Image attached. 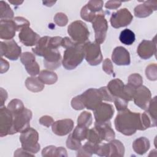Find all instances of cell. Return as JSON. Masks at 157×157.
Returning <instances> with one entry per match:
<instances>
[{
  "label": "cell",
  "instance_id": "cell-1",
  "mask_svg": "<svg viewBox=\"0 0 157 157\" xmlns=\"http://www.w3.org/2000/svg\"><path fill=\"white\" fill-rule=\"evenodd\" d=\"M117 131L125 136H131L137 130L141 131L140 113L132 112L128 109L119 112L114 120Z\"/></svg>",
  "mask_w": 157,
  "mask_h": 157
},
{
  "label": "cell",
  "instance_id": "cell-2",
  "mask_svg": "<svg viewBox=\"0 0 157 157\" xmlns=\"http://www.w3.org/2000/svg\"><path fill=\"white\" fill-rule=\"evenodd\" d=\"M83 44L76 43L73 46L66 48L64 52L62 64L67 70H72L76 68L85 58Z\"/></svg>",
  "mask_w": 157,
  "mask_h": 157
},
{
  "label": "cell",
  "instance_id": "cell-3",
  "mask_svg": "<svg viewBox=\"0 0 157 157\" xmlns=\"http://www.w3.org/2000/svg\"><path fill=\"white\" fill-rule=\"evenodd\" d=\"M20 140L22 148L33 155L37 153L40 148V145L38 143V132L32 128L29 127L21 132Z\"/></svg>",
  "mask_w": 157,
  "mask_h": 157
},
{
  "label": "cell",
  "instance_id": "cell-4",
  "mask_svg": "<svg viewBox=\"0 0 157 157\" xmlns=\"http://www.w3.org/2000/svg\"><path fill=\"white\" fill-rule=\"evenodd\" d=\"M67 33L72 40L79 44L86 42L90 36L86 25L80 20L72 22L67 28Z\"/></svg>",
  "mask_w": 157,
  "mask_h": 157
},
{
  "label": "cell",
  "instance_id": "cell-5",
  "mask_svg": "<svg viewBox=\"0 0 157 157\" xmlns=\"http://www.w3.org/2000/svg\"><path fill=\"white\" fill-rule=\"evenodd\" d=\"M11 113L13 116V134L21 132L30 127V120L33 114L29 109L24 107L22 109Z\"/></svg>",
  "mask_w": 157,
  "mask_h": 157
},
{
  "label": "cell",
  "instance_id": "cell-6",
  "mask_svg": "<svg viewBox=\"0 0 157 157\" xmlns=\"http://www.w3.org/2000/svg\"><path fill=\"white\" fill-rule=\"evenodd\" d=\"M85 59L91 66H96L102 61V55L99 44L87 41L83 46Z\"/></svg>",
  "mask_w": 157,
  "mask_h": 157
},
{
  "label": "cell",
  "instance_id": "cell-7",
  "mask_svg": "<svg viewBox=\"0 0 157 157\" xmlns=\"http://www.w3.org/2000/svg\"><path fill=\"white\" fill-rule=\"evenodd\" d=\"M92 26L95 33V42L99 44H102L105 39L108 29V23L104 14L98 13L93 21Z\"/></svg>",
  "mask_w": 157,
  "mask_h": 157
},
{
  "label": "cell",
  "instance_id": "cell-8",
  "mask_svg": "<svg viewBox=\"0 0 157 157\" xmlns=\"http://www.w3.org/2000/svg\"><path fill=\"white\" fill-rule=\"evenodd\" d=\"M13 134V116L10 111L5 106L0 109V136Z\"/></svg>",
  "mask_w": 157,
  "mask_h": 157
},
{
  "label": "cell",
  "instance_id": "cell-9",
  "mask_svg": "<svg viewBox=\"0 0 157 157\" xmlns=\"http://www.w3.org/2000/svg\"><path fill=\"white\" fill-rule=\"evenodd\" d=\"M80 97L85 107L91 110H94L102 101L99 90L96 88L88 89Z\"/></svg>",
  "mask_w": 157,
  "mask_h": 157
},
{
  "label": "cell",
  "instance_id": "cell-10",
  "mask_svg": "<svg viewBox=\"0 0 157 157\" xmlns=\"http://www.w3.org/2000/svg\"><path fill=\"white\" fill-rule=\"evenodd\" d=\"M133 19L132 15L126 8L121 9L112 13L110 22L114 28H120L129 25Z\"/></svg>",
  "mask_w": 157,
  "mask_h": 157
},
{
  "label": "cell",
  "instance_id": "cell-11",
  "mask_svg": "<svg viewBox=\"0 0 157 157\" xmlns=\"http://www.w3.org/2000/svg\"><path fill=\"white\" fill-rule=\"evenodd\" d=\"M1 55L10 60H17L21 55V47L13 40L1 41L0 42Z\"/></svg>",
  "mask_w": 157,
  "mask_h": 157
},
{
  "label": "cell",
  "instance_id": "cell-12",
  "mask_svg": "<svg viewBox=\"0 0 157 157\" xmlns=\"http://www.w3.org/2000/svg\"><path fill=\"white\" fill-rule=\"evenodd\" d=\"M44 66L50 70L56 69L62 63L61 56L58 49L48 48L44 53Z\"/></svg>",
  "mask_w": 157,
  "mask_h": 157
},
{
  "label": "cell",
  "instance_id": "cell-13",
  "mask_svg": "<svg viewBox=\"0 0 157 157\" xmlns=\"http://www.w3.org/2000/svg\"><path fill=\"white\" fill-rule=\"evenodd\" d=\"M151 94L150 90L145 86L141 85L136 89L133 100L136 105L141 109L146 110L151 99Z\"/></svg>",
  "mask_w": 157,
  "mask_h": 157
},
{
  "label": "cell",
  "instance_id": "cell-14",
  "mask_svg": "<svg viewBox=\"0 0 157 157\" xmlns=\"http://www.w3.org/2000/svg\"><path fill=\"white\" fill-rule=\"evenodd\" d=\"M96 122H105L110 121L114 114L113 105L108 103H101L94 110Z\"/></svg>",
  "mask_w": 157,
  "mask_h": 157
},
{
  "label": "cell",
  "instance_id": "cell-15",
  "mask_svg": "<svg viewBox=\"0 0 157 157\" xmlns=\"http://www.w3.org/2000/svg\"><path fill=\"white\" fill-rule=\"evenodd\" d=\"M138 55L144 59H147L156 53V36L152 40H143L137 50Z\"/></svg>",
  "mask_w": 157,
  "mask_h": 157
},
{
  "label": "cell",
  "instance_id": "cell-16",
  "mask_svg": "<svg viewBox=\"0 0 157 157\" xmlns=\"http://www.w3.org/2000/svg\"><path fill=\"white\" fill-rule=\"evenodd\" d=\"M20 61L25 66L27 72L31 76H35L39 74L40 67L36 61V58L34 54L26 52L23 53L20 56Z\"/></svg>",
  "mask_w": 157,
  "mask_h": 157
},
{
  "label": "cell",
  "instance_id": "cell-17",
  "mask_svg": "<svg viewBox=\"0 0 157 157\" xmlns=\"http://www.w3.org/2000/svg\"><path fill=\"white\" fill-rule=\"evenodd\" d=\"M17 31V26L13 20H1L0 38L9 40L12 39Z\"/></svg>",
  "mask_w": 157,
  "mask_h": 157
},
{
  "label": "cell",
  "instance_id": "cell-18",
  "mask_svg": "<svg viewBox=\"0 0 157 157\" xmlns=\"http://www.w3.org/2000/svg\"><path fill=\"white\" fill-rule=\"evenodd\" d=\"M74 121L71 119H63L55 121L52 125V131L57 136H64L70 133L74 128Z\"/></svg>",
  "mask_w": 157,
  "mask_h": 157
},
{
  "label": "cell",
  "instance_id": "cell-19",
  "mask_svg": "<svg viewBox=\"0 0 157 157\" xmlns=\"http://www.w3.org/2000/svg\"><path fill=\"white\" fill-rule=\"evenodd\" d=\"M18 37L20 42L28 47L36 45L40 38L39 35L33 31L29 26L23 28L20 31Z\"/></svg>",
  "mask_w": 157,
  "mask_h": 157
},
{
  "label": "cell",
  "instance_id": "cell-20",
  "mask_svg": "<svg viewBox=\"0 0 157 157\" xmlns=\"http://www.w3.org/2000/svg\"><path fill=\"white\" fill-rule=\"evenodd\" d=\"M112 59L115 64L118 66H127L131 63L129 52L121 46L115 48L112 52Z\"/></svg>",
  "mask_w": 157,
  "mask_h": 157
},
{
  "label": "cell",
  "instance_id": "cell-21",
  "mask_svg": "<svg viewBox=\"0 0 157 157\" xmlns=\"http://www.w3.org/2000/svg\"><path fill=\"white\" fill-rule=\"evenodd\" d=\"M156 1H146L143 4H139L134 8V13L136 17L145 18L151 15L153 10H156Z\"/></svg>",
  "mask_w": 157,
  "mask_h": 157
},
{
  "label": "cell",
  "instance_id": "cell-22",
  "mask_svg": "<svg viewBox=\"0 0 157 157\" xmlns=\"http://www.w3.org/2000/svg\"><path fill=\"white\" fill-rule=\"evenodd\" d=\"M94 128L99 132L102 140L109 142L115 137L114 131L112 128L110 121L105 122H96L94 123Z\"/></svg>",
  "mask_w": 157,
  "mask_h": 157
},
{
  "label": "cell",
  "instance_id": "cell-23",
  "mask_svg": "<svg viewBox=\"0 0 157 157\" xmlns=\"http://www.w3.org/2000/svg\"><path fill=\"white\" fill-rule=\"evenodd\" d=\"M150 147V141L145 137H140L136 139L132 143L134 151L140 155L145 154L149 150Z\"/></svg>",
  "mask_w": 157,
  "mask_h": 157
},
{
  "label": "cell",
  "instance_id": "cell-24",
  "mask_svg": "<svg viewBox=\"0 0 157 157\" xmlns=\"http://www.w3.org/2000/svg\"><path fill=\"white\" fill-rule=\"evenodd\" d=\"M124 83L119 78H115L110 80L107 88L110 94L114 97H120L124 88Z\"/></svg>",
  "mask_w": 157,
  "mask_h": 157
},
{
  "label": "cell",
  "instance_id": "cell-25",
  "mask_svg": "<svg viewBox=\"0 0 157 157\" xmlns=\"http://www.w3.org/2000/svg\"><path fill=\"white\" fill-rule=\"evenodd\" d=\"M42 156H67L66 150L63 147L50 145L45 147L42 151Z\"/></svg>",
  "mask_w": 157,
  "mask_h": 157
},
{
  "label": "cell",
  "instance_id": "cell-26",
  "mask_svg": "<svg viewBox=\"0 0 157 157\" xmlns=\"http://www.w3.org/2000/svg\"><path fill=\"white\" fill-rule=\"evenodd\" d=\"M26 88L32 92H39L44 88V84L38 77L32 76L28 77L25 81Z\"/></svg>",
  "mask_w": 157,
  "mask_h": 157
},
{
  "label": "cell",
  "instance_id": "cell-27",
  "mask_svg": "<svg viewBox=\"0 0 157 157\" xmlns=\"http://www.w3.org/2000/svg\"><path fill=\"white\" fill-rule=\"evenodd\" d=\"M110 153L109 156H123L124 155V147L123 144L118 140L113 139L109 142Z\"/></svg>",
  "mask_w": 157,
  "mask_h": 157
},
{
  "label": "cell",
  "instance_id": "cell-28",
  "mask_svg": "<svg viewBox=\"0 0 157 157\" xmlns=\"http://www.w3.org/2000/svg\"><path fill=\"white\" fill-rule=\"evenodd\" d=\"M38 78L44 84L52 85L57 81L58 75L52 71L43 70L39 73Z\"/></svg>",
  "mask_w": 157,
  "mask_h": 157
},
{
  "label": "cell",
  "instance_id": "cell-29",
  "mask_svg": "<svg viewBox=\"0 0 157 157\" xmlns=\"http://www.w3.org/2000/svg\"><path fill=\"white\" fill-rule=\"evenodd\" d=\"M50 37L49 36H44L39 40L37 43L36 45L34 48H32V51L33 53L38 56H43L44 52L49 48L48 43Z\"/></svg>",
  "mask_w": 157,
  "mask_h": 157
},
{
  "label": "cell",
  "instance_id": "cell-30",
  "mask_svg": "<svg viewBox=\"0 0 157 157\" xmlns=\"http://www.w3.org/2000/svg\"><path fill=\"white\" fill-rule=\"evenodd\" d=\"M97 144L88 141L83 146H82L78 150L77 156H91L94 153L96 146Z\"/></svg>",
  "mask_w": 157,
  "mask_h": 157
},
{
  "label": "cell",
  "instance_id": "cell-31",
  "mask_svg": "<svg viewBox=\"0 0 157 157\" xmlns=\"http://www.w3.org/2000/svg\"><path fill=\"white\" fill-rule=\"evenodd\" d=\"M119 39L120 42L126 45H130L132 44L136 39L135 34L129 29H124L121 31Z\"/></svg>",
  "mask_w": 157,
  "mask_h": 157
},
{
  "label": "cell",
  "instance_id": "cell-32",
  "mask_svg": "<svg viewBox=\"0 0 157 157\" xmlns=\"http://www.w3.org/2000/svg\"><path fill=\"white\" fill-rule=\"evenodd\" d=\"M13 12L10 6L5 1H0V18L1 20H12Z\"/></svg>",
  "mask_w": 157,
  "mask_h": 157
},
{
  "label": "cell",
  "instance_id": "cell-33",
  "mask_svg": "<svg viewBox=\"0 0 157 157\" xmlns=\"http://www.w3.org/2000/svg\"><path fill=\"white\" fill-rule=\"evenodd\" d=\"M93 118L92 115L90 112L87 111L82 112L78 117L77 124L79 126L88 128L92 123Z\"/></svg>",
  "mask_w": 157,
  "mask_h": 157
},
{
  "label": "cell",
  "instance_id": "cell-34",
  "mask_svg": "<svg viewBox=\"0 0 157 157\" xmlns=\"http://www.w3.org/2000/svg\"><path fill=\"white\" fill-rule=\"evenodd\" d=\"M88 130V128L82 126H79L77 124V126L75 128L71 135L74 138L80 141H82L86 139Z\"/></svg>",
  "mask_w": 157,
  "mask_h": 157
},
{
  "label": "cell",
  "instance_id": "cell-35",
  "mask_svg": "<svg viewBox=\"0 0 157 157\" xmlns=\"http://www.w3.org/2000/svg\"><path fill=\"white\" fill-rule=\"evenodd\" d=\"M86 139H87L88 141L96 144H100L102 141V139L99 132L95 128L88 130Z\"/></svg>",
  "mask_w": 157,
  "mask_h": 157
},
{
  "label": "cell",
  "instance_id": "cell-36",
  "mask_svg": "<svg viewBox=\"0 0 157 157\" xmlns=\"http://www.w3.org/2000/svg\"><path fill=\"white\" fill-rule=\"evenodd\" d=\"M136 89V88H134L133 86H132L131 85L128 83L127 85L124 86V88L120 97L124 99L128 102L132 101L133 99Z\"/></svg>",
  "mask_w": 157,
  "mask_h": 157
},
{
  "label": "cell",
  "instance_id": "cell-37",
  "mask_svg": "<svg viewBox=\"0 0 157 157\" xmlns=\"http://www.w3.org/2000/svg\"><path fill=\"white\" fill-rule=\"evenodd\" d=\"M110 153V147L108 144H98L96 146L94 154L99 156H109Z\"/></svg>",
  "mask_w": 157,
  "mask_h": 157
},
{
  "label": "cell",
  "instance_id": "cell-38",
  "mask_svg": "<svg viewBox=\"0 0 157 157\" xmlns=\"http://www.w3.org/2000/svg\"><path fill=\"white\" fill-rule=\"evenodd\" d=\"M145 112L153 120L156 121V96L150 100Z\"/></svg>",
  "mask_w": 157,
  "mask_h": 157
},
{
  "label": "cell",
  "instance_id": "cell-39",
  "mask_svg": "<svg viewBox=\"0 0 157 157\" xmlns=\"http://www.w3.org/2000/svg\"><path fill=\"white\" fill-rule=\"evenodd\" d=\"M143 83V78L142 76L137 73L131 74L128 77V84L135 88L140 86Z\"/></svg>",
  "mask_w": 157,
  "mask_h": 157
},
{
  "label": "cell",
  "instance_id": "cell-40",
  "mask_svg": "<svg viewBox=\"0 0 157 157\" xmlns=\"http://www.w3.org/2000/svg\"><path fill=\"white\" fill-rule=\"evenodd\" d=\"M96 13L91 11L86 5L82 8V10L80 11L81 18L88 22H92L96 17Z\"/></svg>",
  "mask_w": 157,
  "mask_h": 157
},
{
  "label": "cell",
  "instance_id": "cell-41",
  "mask_svg": "<svg viewBox=\"0 0 157 157\" xmlns=\"http://www.w3.org/2000/svg\"><path fill=\"white\" fill-rule=\"evenodd\" d=\"M146 77L150 80H156L157 79V66L155 63L148 65L145 69Z\"/></svg>",
  "mask_w": 157,
  "mask_h": 157
},
{
  "label": "cell",
  "instance_id": "cell-42",
  "mask_svg": "<svg viewBox=\"0 0 157 157\" xmlns=\"http://www.w3.org/2000/svg\"><path fill=\"white\" fill-rule=\"evenodd\" d=\"M104 2L102 1H90L86 4L87 7L93 12L96 13V12H101L103 7Z\"/></svg>",
  "mask_w": 157,
  "mask_h": 157
},
{
  "label": "cell",
  "instance_id": "cell-43",
  "mask_svg": "<svg viewBox=\"0 0 157 157\" xmlns=\"http://www.w3.org/2000/svg\"><path fill=\"white\" fill-rule=\"evenodd\" d=\"M66 146L71 150H78L82 147V144L81 141L74 138L71 134L66 140Z\"/></svg>",
  "mask_w": 157,
  "mask_h": 157
},
{
  "label": "cell",
  "instance_id": "cell-44",
  "mask_svg": "<svg viewBox=\"0 0 157 157\" xmlns=\"http://www.w3.org/2000/svg\"><path fill=\"white\" fill-rule=\"evenodd\" d=\"M7 107L11 112H14L22 109L25 107V106L21 100L18 99H13L8 104Z\"/></svg>",
  "mask_w": 157,
  "mask_h": 157
},
{
  "label": "cell",
  "instance_id": "cell-45",
  "mask_svg": "<svg viewBox=\"0 0 157 157\" xmlns=\"http://www.w3.org/2000/svg\"><path fill=\"white\" fill-rule=\"evenodd\" d=\"M54 21L59 26H64L67 24L68 18L65 13L59 12L55 15Z\"/></svg>",
  "mask_w": 157,
  "mask_h": 157
},
{
  "label": "cell",
  "instance_id": "cell-46",
  "mask_svg": "<svg viewBox=\"0 0 157 157\" xmlns=\"http://www.w3.org/2000/svg\"><path fill=\"white\" fill-rule=\"evenodd\" d=\"M113 102L115 104V105L117 108V110L118 112L124 110L126 109H128V101L125 100L124 99L121 98V97H115L114 98Z\"/></svg>",
  "mask_w": 157,
  "mask_h": 157
},
{
  "label": "cell",
  "instance_id": "cell-47",
  "mask_svg": "<svg viewBox=\"0 0 157 157\" xmlns=\"http://www.w3.org/2000/svg\"><path fill=\"white\" fill-rule=\"evenodd\" d=\"M13 20L16 24L17 31H20L23 28L28 27L30 25V23L28 20L21 17H16Z\"/></svg>",
  "mask_w": 157,
  "mask_h": 157
},
{
  "label": "cell",
  "instance_id": "cell-48",
  "mask_svg": "<svg viewBox=\"0 0 157 157\" xmlns=\"http://www.w3.org/2000/svg\"><path fill=\"white\" fill-rule=\"evenodd\" d=\"M98 90L101 94L102 100L105 101H109V102L113 101L114 97L110 94V93L108 90L107 86L101 87Z\"/></svg>",
  "mask_w": 157,
  "mask_h": 157
},
{
  "label": "cell",
  "instance_id": "cell-49",
  "mask_svg": "<svg viewBox=\"0 0 157 157\" xmlns=\"http://www.w3.org/2000/svg\"><path fill=\"white\" fill-rule=\"evenodd\" d=\"M71 106L74 109L77 110H82L85 108L82 101L80 95L77 96L72 98L71 100Z\"/></svg>",
  "mask_w": 157,
  "mask_h": 157
},
{
  "label": "cell",
  "instance_id": "cell-50",
  "mask_svg": "<svg viewBox=\"0 0 157 157\" xmlns=\"http://www.w3.org/2000/svg\"><path fill=\"white\" fill-rule=\"evenodd\" d=\"M63 38L59 36H55L50 38L48 46L49 48L58 49L61 45V41Z\"/></svg>",
  "mask_w": 157,
  "mask_h": 157
},
{
  "label": "cell",
  "instance_id": "cell-51",
  "mask_svg": "<svg viewBox=\"0 0 157 157\" xmlns=\"http://www.w3.org/2000/svg\"><path fill=\"white\" fill-rule=\"evenodd\" d=\"M102 69L107 74L110 75L113 74V66L110 59L106 58L103 61Z\"/></svg>",
  "mask_w": 157,
  "mask_h": 157
},
{
  "label": "cell",
  "instance_id": "cell-52",
  "mask_svg": "<svg viewBox=\"0 0 157 157\" xmlns=\"http://www.w3.org/2000/svg\"><path fill=\"white\" fill-rule=\"evenodd\" d=\"M39 123L44 126H46L47 128L50 127L52 125V124L54 123V120L53 118L48 115H44L40 118L39 120Z\"/></svg>",
  "mask_w": 157,
  "mask_h": 157
},
{
  "label": "cell",
  "instance_id": "cell-53",
  "mask_svg": "<svg viewBox=\"0 0 157 157\" xmlns=\"http://www.w3.org/2000/svg\"><path fill=\"white\" fill-rule=\"evenodd\" d=\"M121 2L118 1H108L105 4V7L108 9H116L120 7Z\"/></svg>",
  "mask_w": 157,
  "mask_h": 157
},
{
  "label": "cell",
  "instance_id": "cell-54",
  "mask_svg": "<svg viewBox=\"0 0 157 157\" xmlns=\"http://www.w3.org/2000/svg\"><path fill=\"white\" fill-rule=\"evenodd\" d=\"M76 43L72 40L70 38L68 37H65L64 38H63L62 41H61V45L63 47L65 48H67L69 47H71L75 45Z\"/></svg>",
  "mask_w": 157,
  "mask_h": 157
},
{
  "label": "cell",
  "instance_id": "cell-55",
  "mask_svg": "<svg viewBox=\"0 0 157 157\" xmlns=\"http://www.w3.org/2000/svg\"><path fill=\"white\" fill-rule=\"evenodd\" d=\"M34 156V155L28 152V151L25 150L23 148L17 149L14 153V156Z\"/></svg>",
  "mask_w": 157,
  "mask_h": 157
},
{
  "label": "cell",
  "instance_id": "cell-56",
  "mask_svg": "<svg viewBox=\"0 0 157 157\" xmlns=\"http://www.w3.org/2000/svg\"><path fill=\"white\" fill-rule=\"evenodd\" d=\"M9 68V63L4 59V58H1V74H3L4 72H6L8 71Z\"/></svg>",
  "mask_w": 157,
  "mask_h": 157
},
{
  "label": "cell",
  "instance_id": "cell-57",
  "mask_svg": "<svg viewBox=\"0 0 157 157\" xmlns=\"http://www.w3.org/2000/svg\"><path fill=\"white\" fill-rule=\"evenodd\" d=\"M0 93H1V96H0V98H1V107H2V106H3V105L4 104V102L6 101V99L7 98V93L2 88H1Z\"/></svg>",
  "mask_w": 157,
  "mask_h": 157
},
{
  "label": "cell",
  "instance_id": "cell-58",
  "mask_svg": "<svg viewBox=\"0 0 157 157\" xmlns=\"http://www.w3.org/2000/svg\"><path fill=\"white\" fill-rule=\"evenodd\" d=\"M42 2L45 6L47 7H51L56 2V1H43Z\"/></svg>",
  "mask_w": 157,
  "mask_h": 157
},
{
  "label": "cell",
  "instance_id": "cell-59",
  "mask_svg": "<svg viewBox=\"0 0 157 157\" xmlns=\"http://www.w3.org/2000/svg\"><path fill=\"white\" fill-rule=\"evenodd\" d=\"M9 2L10 3H11L12 4H13V5H20L21 4H22V3L23 2V1H15V0H14V1L9 0Z\"/></svg>",
  "mask_w": 157,
  "mask_h": 157
}]
</instances>
